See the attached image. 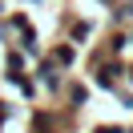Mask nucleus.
Instances as JSON below:
<instances>
[{
  "instance_id": "20e7f679",
  "label": "nucleus",
  "mask_w": 133,
  "mask_h": 133,
  "mask_svg": "<svg viewBox=\"0 0 133 133\" xmlns=\"http://www.w3.org/2000/svg\"><path fill=\"white\" fill-rule=\"evenodd\" d=\"M49 57L57 61V65L65 69V73H73V65H77V44H73V41H57Z\"/></svg>"
},
{
  "instance_id": "7ed1b4c3",
  "label": "nucleus",
  "mask_w": 133,
  "mask_h": 133,
  "mask_svg": "<svg viewBox=\"0 0 133 133\" xmlns=\"http://www.w3.org/2000/svg\"><path fill=\"white\" fill-rule=\"evenodd\" d=\"M61 93H65V101H69V113H81V109L89 105V85H85L81 77H69Z\"/></svg>"
},
{
  "instance_id": "6e6552de",
  "label": "nucleus",
  "mask_w": 133,
  "mask_h": 133,
  "mask_svg": "<svg viewBox=\"0 0 133 133\" xmlns=\"http://www.w3.org/2000/svg\"><path fill=\"white\" fill-rule=\"evenodd\" d=\"M121 85H133V61H125V69H121Z\"/></svg>"
},
{
  "instance_id": "9b49d317",
  "label": "nucleus",
  "mask_w": 133,
  "mask_h": 133,
  "mask_svg": "<svg viewBox=\"0 0 133 133\" xmlns=\"http://www.w3.org/2000/svg\"><path fill=\"white\" fill-rule=\"evenodd\" d=\"M105 4H109V0H105Z\"/></svg>"
},
{
  "instance_id": "39448f33",
  "label": "nucleus",
  "mask_w": 133,
  "mask_h": 133,
  "mask_svg": "<svg viewBox=\"0 0 133 133\" xmlns=\"http://www.w3.org/2000/svg\"><path fill=\"white\" fill-rule=\"evenodd\" d=\"M89 36H93V24L89 20H69V41L81 49V44H89Z\"/></svg>"
},
{
  "instance_id": "f03ea898",
  "label": "nucleus",
  "mask_w": 133,
  "mask_h": 133,
  "mask_svg": "<svg viewBox=\"0 0 133 133\" xmlns=\"http://www.w3.org/2000/svg\"><path fill=\"white\" fill-rule=\"evenodd\" d=\"M61 121H65V113H57V109H32L28 133H61Z\"/></svg>"
},
{
  "instance_id": "423d86ee",
  "label": "nucleus",
  "mask_w": 133,
  "mask_h": 133,
  "mask_svg": "<svg viewBox=\"0 0 133 133\" xmlns=\"http://www.w3.org/2000/svg\"><path fill=\"white\" fill-rule=\"evenodd\" d=\"M12 113H16V109H12V101H4V97H0V133H4V125L12 121Z\"/></svg>"
},
{
  "instance_id": "9d476101",
  "label": "nucleus",
  "mask_w": 133,
  "mask_h": 133,
  "mask_svg": "<svg viewBox=\"0 0 133 133\" xmlns=\"http://www.w3.org/2000/svg\"><path fill=\"white\" fill-rule=\"evenodd\" d=\"M129 44H133V28H129Z\"/></svg>"
},
{
  "instance_id": "f257e3e1",
  "label": "nucleus",
  "mask_w": 133,
  "mask_h": 133,
  "mask_svg": "<svg viewBox=\"0 0 133 133\" xmlns=\"http://www.w3.org/2000/svg\"><path fill=\"white\" fill-rule=\"evenodd\" d=\"M32 77H36V85H41V89H49V93H61V89H65V81H69L65 69H61L49 52H44V57H36V73H32Z\"/></svg>"
},
{
  "instance_id": "1a4fd4ad",
  "label": "nucleus",
  "mask_w": 133,
  "mask_h": 133,
  "mask_svg": "<svg viewBox=\"0 0 133 133\" xmlns=\"http://www.w3.org/2000/svg\"><path fill=\"white\" fill-rule=\"evenodd\" d=\"M125 133H133V125H125Z\"/></svg>"
},
{
  "instance_id": "0eeeda50",
  "label": "nucleus",
  "mask_w": 133,
  "mask_h": 133,
  "mask_svg": "<svg viewBox=\"0 0 133 133\" xmlns=\"http://www.w3.org/2000/svg\"><path fill=\"white\" fill-rule=\"evenodd\" d=\"M89 133H125V125H113V121H105V125H93Z\"/></svg>"
}]
</instances>
